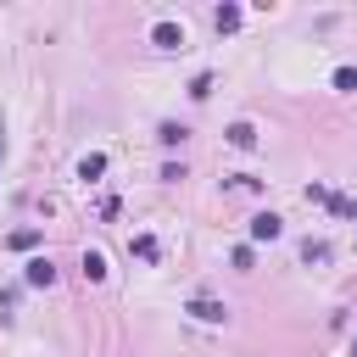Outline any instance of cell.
Instances as JSON below:
<instances>
[{"instance_id": "1", "label": "cell", "mask_w": 357, "mask_h": 357, "mask_svg": "<svg viewBox=\"0 0 357 357\" xmlns=\"http://www.w3.org/2000/svg\"><path fill=\"white\" fill-rule=\"evenodd\" d=\"M184 312H190L195 324H223V318H229V307H223V301H212V296H195Z\"/></svg>"}, {"instance_id": "2", "label": "cell", "mask_w": 357, "mask_h": 357, "mask_svg": "<svg viewBox=\"0 0 357 357\" xmlns=\"http://www.w3.org/2000/svg\"><path fill=\"white\" fill-rule=\"evenodd\" d=\"M151 45H162V50H184V28H178V22H167V17H162V22H156V28H151Z\"/></svg>"}, {"instance_id": "3", "label": "cell", "mask_w": 357, "mask_h": 357, "mask_svg": "<svg viewBox=\"0 0 357 357\" xmlns=\"http://www.w3.org/2000/svg\"><path fill=\"white\" fill-rule=\"evenodd\" d=\"M279 234H284V218L279 212H257L251 218V240H279Z\"/></svg>"}, {"instance_id": "4", "label": "cell", "mask_w": 357, "mask_h": 357, "mask_svg": "<svg viewBox=\"0 0 357 357\" xmlns=\"http://www.w3.org/2000/svg\"><path fill=\"white\" fill-rule=\"evenodd\" d=\"M229 145H234V151H251V145H257V128H251V123H229Z\"/></svg>"}, {"instance_id": "5", "label": "cell", "mask_w": 357, "mask_h": 357, "mask_svg": "<svg viewBox=\"0 0 357 357\" xmlns=\"http://www.w3.org/2000/svg\"><path fill=\"white\" fill-rule=\"evenodd\" d=\"M100 173H106V156H100V151H89V156L78 162V178H84V184H95Z\"/></svg>"}, {"instance_id": "6", "label": "cell", "mask_w": 357, "mask_h": 357, "mask_svg": "<svg viewBox=\"0 0 357 357\" xmlns=\"http://www.w3.org/2000/svg\"><path fill=\"white\" fill-rule=\"evenodd\" d=\"M28 284H56V268H50V257H33V262H28Z\"/></svg>"}, {"instance_id": "7", "label": "cell", "mask_w": 357, "mask_h": 357, "mask_svg": "<svg viewBox=\"0 0 357 357\" xmlns=\"http://www.w3.org/2000/svg\"><path fill=\"white\" fill-rule=\"evenodd\" d=\"M212 22H218V33H234V28H240V6H218Z\"/></svg>"}, {"instance_id": "8", "label": "cell", "mask_w": 357, "mask_h": 357, "mask_svg": "<svg viewBox=\"0 0 357 357\" xmlns=\"http://www.w3.org/2000/svg\"><path fill=\"white\" fill-rule=\"evenodd\" d=\"M84 279H89V284L106 279V257H100V251H84Z\"/></svg>"}, {"instance_id": "9", "label": "cell", "mask_w": 357, "mask_h": 357, "mask_svg": "<svg viewBox=\"0 0 357 357\" xmlns=\"http://www.w3.org/2000/svg\"><path fill=\"white\" fill-rule=\"evenodd\" d=\"M128 251H134L139 262H156V240H151V234H134V240H128Z\"/></svg>"}, {"instance_id": "10", "label": "cell", "mask_w": 357, "mask_h": 357, "mask_svg": "<svg viewBox=\"0 0 357 357\" xmlns=\"http://www.w3.org/2000/svg\"><path fill=\"white\" fill-rule=\"evenodd\" d=\"M184 134H190L184 123H162V128H156V139H162V145H184Z\"/></svg>"}, {"instance_id": "11", "label": "cell", "mask_w": 357, "mask_h": 357, "mask_svg": "<svg viewBox=\"0 0 357 357\" xmlns=\"http://www.w3.org/2000/svg\"><path fill=\"white\" fill-rule=\"evenodd\" d=\"M6 245H11V251H33V245H39V229H17Z\"/></svg>"}, {"instance_id": "12", "label": "cell", "mask_w": 357, "mask_h": 357, "mask_svg": "<svg viewBox=\"0 0 357 357\" xmlns=\"http://www.w3.org/2000/svg\"><path fill=\"white\" fill-rule=\"evenodd\" d=\"M190 95L206 100V95H212V73H195V78H190Z\"/></svg>"}, {"instance_id": "13", "label": "cell", "mask_w": 357, "mask_h": 357, "mask_svg": "<svg viewBox=\"0 0 357 357\" xmlns=\"http://www.w3.org/2000/svg\"><path fill=\"white\" fill-rule=\"evenodd\" d=\"M301 257H307V262H324V257H329V245H324V240H307V245H301Z\"/></svg>"}, {"instance_id": "14", "label": "cell", "mask_w": 357, "mask_h": 357, "mask_svg": "<svg viewBox=\"0 0 357 357\" xmlns=\"http://www.w3.org/2000/svg\"><path fill=\"white\" fill-rule=\"evenodd\" d=\"M335 89H357V67H335Z\"/></svg>"}, {"instance_id": "15", "label": "cell", "mask_w": 357, "mask_h": 357, "mask_svg": "<svg viewBox=\"0 0 357 357\" xmlns=\"http://www.w3.org/2000/svg\"><path fill=\"white\" fill-rule=\"evenodd\" d=\"M324 206H329V212H335V218H351V201H346V195H329V201H324Z\"/></svg>"}, {"instance_id": "16", "label": "cell", "mask_w": 357, "mask_h": 357, "mask_svg": "<svg viewBox=\"0 0 357 357\" xmlns=\"http://www.w3.org/2000/svg\"><path fill=\"white\" fill-rule=\"evenodd\" d=\"M351 357H357V335H351Z\"/></svg>"}, {"instance_id": "17", "label": "cell", "mask_w": 357, "mask_h": 357, "mask_svg": "<svg viewBox=\"0 0 357 357\" xmlns=\"http://www.w3.org/2000/svg\"><path fill=\"white\" fill-rule=\"evenodd\" d=\"M0 156H6V134H0Z\"/></svg>"}]
</instances>
